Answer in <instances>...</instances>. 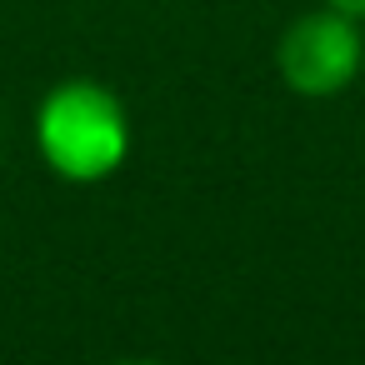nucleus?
Wrapping results in <instances>:
<instances>
[{"label":"nucleus","instance_id":"1","mask_svg":"<svg viewBox=\"0 0 365 365\" xmlns=\"http://www.w3.org/2000/svg\"><path fill=\"white\" fill-rule=\"evenodd\" d=\"M130 150L120 101L96 81H66L41 106V155L66 180H106Z\"/></svg>","mask_w":365,"mask_h":365},{"label":"nucleus","instance_id":"2","mask_svg":"<svg viewBox=\"0 0 365 365\" xmlns=\"http://www.w3.org/2000/svg\"><path fill=\"white\" fill-rule=\"evenodd\" d=\"M365 46L345 11L300 16L280 41V76L295 96H335L360 76Z\"/></svg>","mask_w":365,"mask_h":365},{"label":"nucleus","instance_id":"3","mask_svg":"<svg viewBox=\"0 0 365 365\" xmlns=\"http://www.w3.org/2000/svg\"><path fill=\"white\" fill-rule=\"evenodd\" d=\"M330 11H345L350 21H365V0H330Z\"/></svg>","mask_w":365,"mask_h":365},{"label":"nucleus","instance_id":"4","mask_svg":"<svg viewBox=\"0 0 365 365\" xmlns=\"http://www.w3.org/2000/svg\"><path fill=\"white\" fill-rule=\"evenodd\" d=\"M120 365H150V360H120Z\"/></svg>","mask_w":365,"mask_h":365}]
</instances>
